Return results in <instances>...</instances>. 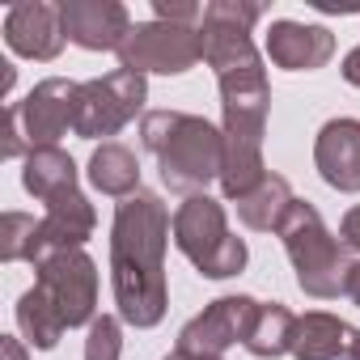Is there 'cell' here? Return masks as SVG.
Segmentation results:
<instances>
[{
	"label": "cell",
	"mask_w": 360,
	"mask_h": 360,
	"mask_svg": "<svg viewBox=\"0 0 360 360\" xmlns=\"http://www.w3.org/2000/svg\"><path fill=\"white\" fill-rule=\"evenodd\" d=\"M255 22H263V5L246 0H212L204 5L200 39H204V60L217 72L221 85V131H225V174L221 191L238 204L250 195L263 178V131H267V106H271V85L263 56L255 51Z\"/></svg>",
	"instance_id": "cell-1"
},
{
	"label": "cell",
	"mask_w": 360,
	"mask_h": 360,
	"mask_svg": "<svg viewBox=\"0 0 360 360\" xmlns=\"http://www.w3.org/2000/svg\"><path fill=\"white\" fill-rule=\"evenodd\" d=\"M174 233L169 208L157 191H136L119 200L110 225V284L119 318L136 330H148L165 318L169 284H165V242Z\"/></svg>",
	"instance_id": "cell-2"
},
{
	"label": "cell",
	"mask_w": 360,
	"mask_h": 360,
	"mask_svg": "<svg viewBox=\"0 0 360 360\" xmlns=\"http://www.w3.org/2000/svg\"><path fill=\"white\" fill-rule=\"evenodd\" d=\"M140 144L157 157V174L174 195H204L225 174V131L204 115L148 110L140 119Z\"/></svg>",
	"instance_id": "cell-3"
},
{
	"label": "cell",
	"mask_w": 360,
	"mask_h": 360,
	"mask_svg": "<svg viewBox=\"0 0 360 360\" xmlns=\"http://www.w3.org/2000/svg\"><path fill=\"white\" fill-rule=\"evenodd\" d=\"M276 233L284 242V255H288L305 297H318V301L347 297V280H352L356 263L347 259V246L326 229L322 212L309 200H297Z\"/></svg>",
	"instance_id": "cell-4"
},
{
	"label": "cell",
	"mask_w": 360,
	"mask_h": 360,
	"mask_svg": "<svg viewBox=\"0 0 360 360\" xmlns=\"http://www.w3.org/2000/svg\"><path fill=\"white\" fill-rule=\"evenodd\" d=\"M174 246L183 250L195 263V271L208 276V280H229L250 259L246 242L229 233L225 208L212 195H191V200L178 204V212H174Z\"/></svg>",
	"instance_id": "cell-5"
},
{
	"label": "cell",
	"mask_w": 360,
	"mask_h": 360,
	"mask_svg": "<svg viewBox=\"0 0 360 360\" xmlns=\"http://www.w3.org/2000/svg\"><path fill=\"white\" fill-rule=\"evenodd\" d=\"M115 56H119V68L127 72L178 77L204 60V39H200V26H169L153 18V22H136Z\"/></svg>",
	"instance_id": "cell-6"
},
{
	"label": "cell",
	"mask_w": 360,
	"mask_h": 360,
	"mask_svg": "<svg viewBox=\"0 0 360 360\" xmlns=\"http://www.w3.org/2000/svg\"><path fill=\"white\" fill-rule=\"evenodd\" d=\"M148 98V81L140 72L115 68L106 77L81 81V98H77V123L72 131L81 140H102V136H119L144 106Z\"/></svg>",
	"instance_id": "cell-7"
},
{
	"label": "cell",
	"mask_w": 360,
	"mask_h": 360,
	"mask_svg": "<svg viewBox=\"0 0 360 360\" xmlns=\"http://www.w3.org/2000/svg\"><path fill=\"white\" fill-rule=\"evenodd\" d=\"M34 288H43V297L60 309L64 326H85L94 322V305H98V267L85 250H56L51 259H43Z\"/></svg>",
	"instance_id": "cell-8"
},
{
	"label": "cell",
	"mask_w": 360,
	"mask_h": 360,
	"mask_svg": "<svg viewBox=\"0 0 360 360\" xmlns=\"http://www.w3.org/2000/svg\"><path fill=\"white\" fill-rule=\"evenodd\" d=\"M77 98H81V81L68 77H47L39 81L22 102H13L22 136L30 148H47L60 136H68V127L77 123Z\"/></svg>",
	"instance_id": "cell-9"
},
{
	"label": "cell",
	"mask_w": 360,
	"mask_h": 360,
	"mask_svg": "<svg viewBox=\"0 0 360 360\" xmlns=\"http://www.w3.org/2000/svg\"><path fill=\"white\" fill-rule=\"evenodd\" d=\"M259 314L255 297H217L212 305H204V314H195L183 330H178V347L183 352H204V356H225V347L246 343L250 322Z\"/></svg>",
	"instance_id": "cell-10"
},
{
	"label": "cell",
	"mask_w": 360,
	"mask_h": 360,
	"mask_svg": "<svg viewBox=\"0 0 360 360\" xmlns=\"http://www.w3.org/2000/svg\"><path fill=\"white\" fill-rule=\"evenodd\" d=\"M5 43L9 51H18L22 60H56L68 43L64 34V13L51 0H26L5 13Z\"/></svg>",
	"instance_id": "cell-11"
},
{
	"label": "cell",
	"mask_w": 360,
	"mask_h": 360,
	"mask_svg": "<svg viewBox=\"0 0 360 360\" xmlns=\"http://www.w3.org/2000/svg\"><path fill=\"white\" fill-rule=\"evenodd\" d=\"M60 13L68 43L85 51H119L131 30V13L119 0H64Z\"/></svg>",
	"instance_id": "cell-12"
},
{
	"label": "cell",
	"mask_w": 360,
	"mask_h": 360,
	"mask_svg": "<svg viewBox=\"0 0 360 360\" xmlns=\"http://www.w3.org/2000/svg\"><path fill=\"white\" fill-rule=\"evenodd\" d=\"M314 165L335 191H360V119H326L314 136Z\"/></svg>",
	"instance_id": "cell-13"
},
{
	"label": "cell",
	"mask_w": 360,
	"mask_h": 360,
	"mask_svg": "<svg viewBox=\"0 0 360 360\" xmlns=\"http://www.w3.org/2000/svg\"><path fill=\"white\" fill-rule=\"evenodd\" d=\"M335 56V34L326 26H305V22H271L267 30V60L284 72H318Z\"/></svg>",
	"instance_id": "cell-14"
},
{
	"label": "cell",
	"mask_w": 360,
	"mask_h": 360,
	"mask_svg": "<svg viewBox=\"0 0 360 360\" xmlns=\"http://www.w3.org/2000/svg\"><path fill=\"white\" fill-rule=\"evenodd\" d=\"M22 187H26L34 200L56 204L60 195L81 191V187H77V161H72L60 144L30 148V157L22 161Z\"/></svg>",
	"instance_id": "cell-15"
},
{
	"label": "cell",
	"mask_w": 360,
	"mask_h": 360,
	"mask_svg": "<svg viewBox=\"0 0 360 360\" xmlns=\"http://www.w3.org/2000/svg\"><path fill=\"white\" fill-rule=\"evenodd\" d=\"M347 335H352V326L343 318L309 309L292 326L288 356H297V360H339V352H347Z\"/></svg>",
	"instance_id": "cell-16"
},
{
	"label": "cell",
	"mask_w": 360,
	"mask_h": 360,
	"mask_svg": "<svg viewBox=\"0 0 360 360\" xmlns=\"http://www.w3.org/2000/svg\"><path fill=\"white\" fill-rule=\"evenodd\" d=\"M292 204H297L292 183H288L284 174H267L250 195L238 200V217H242V225L255 229V233H276V229L284 225V217H288Z\"/></svg>",
	"instance_id": "cell-17"
},
{
	"label": "cell",
	"mask_w": 360,
	"mask_h": 360,
	"mask_svg": "<svg viewBox=\"0 0 360 360\" xmlns=\"http://www.w3.org/2000/svg\"><path fill=\"white\" fill-rule=\"evenodd\" d=\"M89 183L102 191V195H115V200H127L140 191V161L127 144H115L106 140L102 148H94L89 157Z\"/></svg>",
	"instance_id": "cell-18"
},
{
	"label": "cell",
	"mask_w": 360,
	"mask_h": 360,
	"mask_svg": "<svg viewBox=\"0 0 360 360\" xmlns=\"http://www.w3.org/2000/svg\"><path fill=\"white\" fill-rule=\"evenodd\" d=\"M292 326H297V314L280 301H259V314L250 322V335H246V352L259 356V360H280L288 356V343H292Z\"/></svg>",
	"instance_id": "cell-19"
},
{
	"label": "cell",
	"mask_w": 360,
	"mask_h": 360,
	"mask_svg": "<svg viewBox=\"0 0 360 360\" xmlns=\"http://www.w3.org/2000/svg\"><path fill=\"white\" fill-rule=\"evenodd\" d=\"M13 318H18V330L26 335V343L39 347V352H51V347L64 339V330H68L64 318H60V309L43 297V288H26V292L18 297Z\"/></svg>",
	"instance_id": "cell-20"
},
{
	"label": "cell",
	"mask_w": 360,
	"mask_h": 360,
	"mask_svg": "<svg viewBox=\"0 0 360 360\" xmlns=\"http://www.w3.org/2000/svg\"><path fill=\"white\" fill-rule=\"evenodd\" d=\"M39 242V221L26 212H5L0 217V259L5 263H30Z\"/></svg>",
	"instance_id": "cell-21"
},
{
	"label": "cell",
	"mask_w": 360,
	"mask_h": 360,
	"mask_svg": "<svg viewBox=\"0 0 360 360\" xmlns=\"http://www.w3.org/2000/svg\"><path fill=\"white\" fill-rule=\"evenodd\" d=\"M123 356V318L98 314L85 335V360H119Z\"/></svg>",
	"instance_id": "cell-22"
},
{
	"label": "cell",
	"mask_w": 360,
	"mask_h": 360,
	"mask_svg": "<svg viewBox=\"0 0 360 360\" xmlns=\"http://www.w3.org/2000/svg\"><path fill=\"white\" fill-rule=\"evenodd\" d=\"M153 18L169 26H200L204 5H195V0H153Z\"/></svg>",
	"instance_id": "cell-23"
},
{
	"label": "cell",
	"mask_w": 360,
	"mask_h": 360,
	"mask_svg": "<svg viewBox=\"0 0 360 360\" xmlns=\"http://www.w3.org/2000/svg\"><path fill=\"white\" fill-rule=\"evenodd\" d=\"M339 238H343V246H347V250H356V255H360V204H356V208L343 217V225H339Z\"/></svg>",
	"instance_id": "cell-24"
},
{
	"label": "cell",
	"mask_w": 360,
	"mask_h": 360,
	"mask_svg": "<svg viewBox=\"0 0 360 360\" xmlns=\"http://www.w3.org/2000/svg\"><path fill=\"white\" fill-rule=\"evenodd\" d=\"M343 81L347 85H360V43L343 56Z\"/></svg>",
	"instance_id": "cell-25"
},
{
	"label": "cell",
	"mask_w": 360,
	"mask_h": 360,
	"mask_svg": "<svg viewBox=\"0 0 360 360\" xmlns=\"http://www.w3.org/2000/svg\"><path fill=\"white\" fill-rule=\"evenodd\" d=\"M0 352H5V360H26V347H22V339H13V335L0 339Z\"/></svg>",
	"instance_id": "cell-26"
},
{
	"label": "cell",
	"mask_w": 360,
	"mask_h": 360,
	"mask_svg": "<svg viewBox=\"0 0 360 360\" xmlns=\"http://www.w3.org/2000/svg\"><path fill=\"white\" fill-rule=\"evenodd\" d=\"M161 360H225V356H204V352H183V347H174V352L161 356Z\"/></svg>",
	"instance_id": "cell-27"
},
{
	"label": "cell",
	"mask_w": 360,
	"mask_h": 360,
	"mask_svg": "<svg viewBox=\"0 0 360 360\" xmlns=\"http://www.w3.org/2000/svg\"><path fill=\"white\" fill-rule=\"evenodd\" d=\"M347 297H352V301L360 305V263L352 267V280H347Z\"/></svg>",
	"instance_id": "cell-28"
},
{
	"label": "cell",
	"mask_w": 360,
	"mask_h": 360,
	"mask_svg": "<svg viewBox=\"0 0 360 360\" xmlns=\"http://www.w3.org/2000/svg\"><path fill=\"white\" fill-rule=\"evenodd\" d=\"M347 360H360V330L347 335Z\"/></svg>",
	"instance_id": "cell-29"
}]
</instances>
